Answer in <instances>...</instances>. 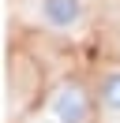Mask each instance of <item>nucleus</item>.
I'll use <instances>...</instances> for the list:
<instances>
[{"instance_id": "f257e3e1", "label": "nucleus", "mask_w": 120, "mask_h": 123, "mask_svg": "<svg viewBox=\"0 0 120 123\" xmlns=\"http://www.w3.org/2000/svg\"><path fill=\"white\" fill-rule=\"evenodd\" d=\"M90 93L79 82H60L49 93V116L52 123H90Z\"/></svg>"}, {"instance_id": "7ed1b4c3", "label": "nucleus", "mask_w": 120, "mask_h": 123, "mask_svg": "<svg viewBox=\"0 0 120 123\" xmlns=\"http://www.w3.org/2000/svg\"><path fill=\"white\" fill-rule=\"evenodd\" d=\"M98 101H101L105 112L120 116V67L109 71V75H101V82H98Z\"/></svg>"}, {"instance_id": "f03ea898", "label": "nucleus", "mask_w": 120, "mask_h": 123, "mask_svg": "<svg viewBox=\"0 0 120 123\" xmlns=\"http://www.w3.org/2000/svg\"><path fill=\"white\" fill-rule=\"evenodd\" d=\"M38 11H41L45 26H52V30H71V26H79L82 19H86V0H41Z\"/></svg>"}]
</instances>
